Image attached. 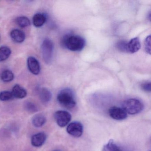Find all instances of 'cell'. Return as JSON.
<instances>
[{"instance_id": "cell-1", "label": "cell", "mask_w": 151, "mask_h": 151, "mask_svg": "<svg viewBox=\"0 0 151 151\" xmlns=\"http://www.w3.org/2000/svg\"><path fill=\"white\" fill-rule=\"evenodd\" d=\"M63 47L72 52H79L83 50L86 45L84 39L78 35L67 34L63 37L61 41Z\"/></svg>"}, {"instance_id": "cell-2", "label": "cell", "mask_w": 151, "mask_h": 151, "mask_svg": "<svg viewBox=\"0 0 151 151\" xmlns=\"http://www.w3.org/2000/svg\"><path fill=\"white\" fill-rule=\"evenodd\" d=\"M57 99L60 105L68 109L74 108L76 104L74 92L69 88L61 90L58 93Z\"/></svg>"}, {"instance_id": "cell-3", "label": "cell", "mask_w": 151, "mask_h": 151, "mask_svg": "<svg viewBox=\"0 0 151 151\" xmlns=\"http://www.w3.org/2000/svg\"><path fill=\"white\" fill-rule=\"evenodd\" d=\"M122 108L127 114L131 115L136 114L143 110L144 105L137 99H130L126 100L123 102Z\"/></svg>"}, {"instance_id": "cell-4", "label": "cell", "mask_w": 151, "mask_h": 151, "mask_svg": "<svg viewBox=\"0 0 151 151\" xmlns=\"http://www.w3.org/2000/svg\"><path fill=\"white\" fill-rule=\"evenodd\" d=\"M54 45L52 41L48 38L44 40L41 45V52L44 61L46 64L51 63L53 55Z\"/></svg>"}, {"instance_id": "cell-5", "label": "cell", "mask_w": 151, "mask_h": 151, "mask_svg": "<svg viewBox=\"0 0 151 151\" xmlns=\"http://www.w3.org/2000/svg\"><path fill=\"white\" fill-rule=\"evenodd\" d=\"M54 117L57 124L60 127H65L71 119L70 114L64 110L56 111L55 113Z\"/></svg>"}, {"instance_id": "cell-6", "label": "cell", "mask_w": 151, "mask_h": 151, "mask_svg": "<svg viewBox=\"0 0 151 151\" xmlns=\"http://www.w3.org/2000/svg\"><path fill=\"white\" fill-rule=\"evenodd\" d=\"M67 131L72 137H79L83 134V124L79 122H72L67 127Z\"/></svg>"}, {"instance_id": "cell-7", "label": "cell", "mask_w": 151, "mask_h": 151, "mask_svg": "<svg viewBox=\"0 0 151 151\" xmlns=\"http://www.w3.org/2000/svg\"><path fill=\"white\" fill-rule=\"evenodd\" d=\"M109 116L116 120L121 121L126 119L127 114L122 108L114 106L110 108L109 110Z\"/></svg>"}, {"instance_id": "cell-8", "label": "cell", "mask_w": 151, "mask_h": 151, "mask_svg": "<svg viewBox=\"0 0 151 151\" xmlns=\"http://www.w3.org/2000/svg\"><path fill=\"white\" fill-rule=\"evenodd\" d=\"M27 65L29 71L32 74L38 75L40 71V66L37 59L33 57H29L27 60Z\"/></svg>"}, {"instance_id": "cell-9", "label": "cell", "mask_w": 151, "mask_h": 151, "mask_svg": "<svg viewBox=\"0 0 151 151\" xmlns=\"http://www.w3.org/2000/svg\"><path fill=\"white\" fill-rule=\"evenodd\" d=\"M46 137V135L44 132H39L35 134L32 137V145L36 147H41L45 142Z\"/></svg>"}, {"instance_id": "cell-10", "label": "cell", "mask_w": 151, "mask_h": 151, "mask_svg": "<svg viewBox=\"0 0 151 151\" xmlns=\"http://www.w3.org/2000/svg\"><path fill=\"white\" fill-rule=\"evenodd\" d=\"M141 47L140 41L138 38L135 37L131 40L127 44L128 52L134 53L139 51Z\"/></svg>"}, {"instance_id": "cell-11", "label": "cell", "mask_w": 151, "mask_h": 151, "mask_svg": "<svg viewBox=\"0 0 151 151\" xmlns=\"http://www.w3.org/2000/svg\"><path fill=\"white\" fill-rule=\"evenodd\" d=\"M47 18L46 15L43 13H37L34 15L32 18L33 25L36 27H42L46 22Z\"/></svg>"}, {"instance_id": "cell-12", "label": "cell", "mask_w": 151, "mask_h": 151, "mask_svg": "<svg viewBox=\"0 0 151 151\" xmlns=\"http://www.w3.org/2000/svg\"><path fill=\"white\" fill-rule=\"evenodd\" d=\"M11 92L14 97L17 99H24L27 94L26 90L18 84L15 85L14 86Z\"/></svg>"}, {"instance_id": "cell-13", "label": "cell", "mask_w": 151, "mask_h": 151, "mask_svg": "<svg viewBox=\"0 0 151 151\" xmlns=\"http://www.w3.org/2000/svg\"><path fill=\"white\" fill-rule=\"evenodd\" d=\"M10 37L14 42L22 43L25 39V34L23 32L19 29H14L10 32Z\"/></svg>"}, {"instance_id": "cell-14", "label": "cell", "mask_w": 151, "mask_h": 151, "mask_svg": "<svg viewBox=\"0 0 151 151\" xmlns=\"http://www.w3.org/2000/svg\"><path fill=\"white\" fill-rule=\"evenodd\" d=\"M52 93L50 91L45 88H42L40 91V99L42 103L47 104L52 99Z\"/></svg>"}, {"instance_id": "cell-15", "label": "cell", "mask_w": 151, "mask_h": 151, "mask_svg": "<svg viewBox=\"0 0 151 151\" xmlns=\"http://www.w3.org/2000/svg\"><path fill=\"white\" fill-rule=\"evenodd\" d=\"M46 122V118L42 114H37L33 116L32 119L33 125L35 127L39 128L42 127Z\"/></svg>"}, {"instance_id": "cell-16", "label": "cell", "mask_w": 151, "mask_h": 151, "mask_svg": "<svg viewBox=\"0 0 151 151\" xmlns=\"http://www.w3.org/2000/svg\"><path fill=\"white\" fill-rule=\"evenodd\" d=\"M103 151H123L114 140L111 139L104 145Z\"/></svg>"}, {"instance_id": "cell-17", "label": "cell", "mask_w": 151, "mask_h": 151, "mask_svg": "<svg viewBox=\"0 0 151 151\" xmlns=\"http://www.w3.org/2000/svg\"><path fill=\"white\" fill-rule=\"evenodd\" d=\"M11 49L7 46H2L0 47V62L6 60L11 55Z\"/></svg>"}, {"instance_id": "cell-18", "label": "cell", "mask_w": 151, "mask_h": 151, "mask_svg": "<svg viewBox=\"0 0 151 151\" xmlns=\"http://www.w3.org/2000/svg\"><path fill=\"white\" fill-rule=\"evenodd\" d=\"M14 73L9 70H5L2 71L1 75V78L4 82H10L14 78Z\"/></svg>"}, {"instance_id": "cell-19", "label": "cell", "mask_w": 151, "mask_h": 151, "mask_svg": "<svg viewBox=\"0 0 151 151\" xmlns=\"http://www.w3.org/2000/svg\"><path fill=\"white\" fill-rule=\"evenodd\" d=\"M17 23L22 28H25L31 24L29 18L25 17H17L16 20Z\"/></svg>"}, {"instance_id": "cell-20", "label": "cell", "mask_w": 151, "mask_h": 151, "mask_svg": "<svg viewBox=\"0 0 151 151\" xmlns=\"http://www.w3.org/2000/svg\"><path fill=\"white\" fill-rule=\"evenodd\" d=\"M24 108L28 112L33 113L38 110L37 107L36 105L30 101H26L24 103Z\"/></svg>"}, {"instance_id": "cell-21", "label": "cell", "mask_w": 151, "mask_h": 151, "mask_svg": "<svg viewBox=\"0 0 151 151\" xmlns=\"http://www.w3.org/2000/svg\"><path fill=\"white\" fill-rule=\"evenodd\" d=\"M14 98L12 92L8 91H4L0 93V100L7 101Z\"/></svg>"}, {"instance_id": "cell-22", "label": "cell", "mask_w": 151, "mask_h": 151, "mask_svg": "<svg viewBox=\"0 0 151 151\" xmlns=\"http://www.w3.org/2000/svg\"><path fill=\"white\" fill-rule=\"evenodd\" d=\"M127 44L128 42L125 40H120L116 44V48L123 52H128Z\"/></svg>"}, {"instance_id": "cell-23", "label": "cell", "mask_w": 151, "mask_h": 151, "mask_svg": "<svg viewBox=\"0 0 151 151\" xmlns=\"http://www.w3.org/2000/svg\"><path fill=\"white\" fill-rule=\"evenodd\" d=\"M145 48L147 53L151 54V36L147 37L145 40Z\"/></svg>"}, {"instance_id": "cell-24", "label": "cell", "mask_w": 151, "mask_h": 151, "mask_svg": "<svg viewBox=\"0 0 151 151\" xmlns=\"http://www.w3.org/2000/svg\"><path fill=\"white\" fill-rule=\"evenodd\" d=\"M141 88L143 91L147 92H150L151 91V83L147 82L142 84L141 85Z\"/></svg>"}, {"instance_id": "cell-25", "label": "cell", "mask_w": 151, "mask_h": 151, "mask_svg": "<svg viewBox=\"0 0 151 151\" xmlns=\"http://www.w3.org/2000/svg\"></svg>"}]
</instances>
